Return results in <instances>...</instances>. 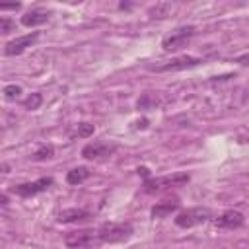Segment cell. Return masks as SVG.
<instances>
[{"label": "cell", "instance_id": "d6986e66", "mask_svg": "<svg viewBox=\"0 0 249 249\" xmlns=\"http://www.w3.org/2000/svg\"><path fill=\"white\" fill-rule=\"evenodd\" d=\"M14 29H16V21L10 19V18L0 16V33H10V31H14Z\"/></svg>", "mask_w": 249, "mask_h": 249}, {"label": "cell", "instance_id": "7a4b0ae2", "mask_svg": "<svg viewBox=\"0 0 249 249\" xmlns=\"http://www.w3.org/2000/svg\"><path fill=\"white\" fill-rule=\"evenodd\" d=\"M191 175L189 173H173V175H163V177H148L144 181V193L146 195H156V193H161V191H167L171 187H179V185H185L189 183Z\"/></svg>", "mask_w": 249, "mask_h": 249}, {"label": "cell", "instance_id": "44dd1931", "mask_svg": "<svg viewBox=\"0 0 249 249\" xmlns=\"http://www.w3.org/2000/svg\"><path fill=\"white\" fill-rule=\"evenodd\" d=\"M8 202H10V196H8V195H4V193H0V208L8 206Z\"/></svg>", "mask_w": 249, "mask_h": 249}, {"label": "cell", "instance_id": "277c9868", "mask_svg": "<svg viewBox=\"0 0 249 249\" xmlns=\"http://www.w3.org/2000/svg\"><path fill=\"white\" fill-rule=\"evenodd\" d=\"M210 218H212V212H210L208 208H202V206L187 208V210H183V212H179V214L175 216V226L187 230V228H195V226H198V224H204V222H208Z\"/></svg>", "mask_w": 249, "mask_h": 249}, {"label": "cell", "instance_id": "ffe728a7", "mask_svg": "<svg viewBox=\"0 0 249 249\" xmlns=\"http://www.w3.org/2000/svg\"><path fill=\"white\" fill-rule=\"evenodd\" d=\"M19 8H21V2H12V4H2V2H0V10H14V12H16V10H19Z\"/></svg>", "mask_w": 249, "mask_h": 249}, {"label": "cell", "instance_id": "8992f818", "mask_svg": "<svg viewBox=\"0 0 249 249\" xmlns=\"http://www.w3.org/2000/svg\"><path fill=\"white\" fill-rule=\"evenodd\" d=\"M202 62V58L198 56H191V54H183V56H177V58H171L163 64H158V66H152L154 72H179V70H187V68H195Z\"/></svg>", "mask_w": 249, "mask_h": 249}, {"label": "cell", "instance_id": "7c38bea8", "mask_svg": "<svg viewBox=\"0 0 249 249\" xmlns=\"http://www.w3.org/2000/svg\"><path fill=\"white\" fill-rule=\"evenodd\" d=\"M47 19H49V14L45 10H41V8H35V10H31V12H27V14L21 16V25H25V27H37V25H43Z\"/></svg>", "mask_w": 249, "mask_h": 249}, {"label": "cell", "instance_id": "30bf717a", "mask_svg": "<svg viewBox=\"0 0 249 249\" xmlns=\"http://www.w3.org/2000/svg\"><path fill=\"white\" fill-rule=\"evenodd\" d=\"M243 224H245V218L239 210H226L214 220V226L220 230H237Z\"/></svg>", "mask_w": 249, "mask_h": 249}, {"label": "cell", "instance_id": "7402d4cb", "mask_svg": "<svg viewBox=\"0 0 249 249\" xmlns=\"http://www.w3.org/2000/svg\"><path fill=\"white\" fill-rule=\"evenodd\" d=\"M136 173H138V175H144L146 179H148V175H150V171H148V167H138V169H136Z\"/></svg>", "mask_w": 249, "mask_h": 249}, {"label": "cell", "instance_id": "e0dca14e", "mask_svg": "<svg viewBox=\"0 0 249 249\" xmlns=\"http://www.w3.org/2000/svg\"><path fill=\"white\" fill-rule=\"evenodd\" d=\"M21 95V88L19 86H16V84H10V86H6L4 88V97L8 99V101H14V99H18Z\"/></svg>", "mask_w": 249, "mask_h": 249}, {"label": "cell", "instance_id": "52a82bcc", "mask_svg": "<svg viewBox=\"0 0 249 249\" xmlns=\"http://www.w3.org/2000/svg\"><path fill=\"white\" fill-rule=\"evenodd\" d=\"M115 152H117L115 142L97 140V142H89L82 148V158H86V160H103V158L113 156Z\"/></svg>", "mask_w": 249, "mask_h": 249}, {"label": "cell", "instance_id": "3957f363", "mask_svg": "<svg viewBox=\"0 0 249 249\" xmlns=\"http://www.w3.org/2000/svg\"><path fill=\"white\" fill-rule=\"evenodd\" d=\"M54 179L53 177H39L35 181H29V183H19V185H14L10 187V193L12 195H18L21 198H31V196H37L45 191H49L53 187Z\"/></svg>", "mask_w": 249, "mask_h": 249}, {"label": "cell", "instance_id": "9c48e42d", "mask_svg": "<svg viewBox=\"0 0 249 249\" xmlns=\"http://www.w3.org/2000/svg\"><path fill=\"white\" fill-rule=\"evenodd\" d=\"M37 39H39V31H31V33L19 35V37H16V39H12V41H8V43L4 45V54H6V56H18V54H21L27 47H31Z\"/></svg>", "mask_w": 249, "mask_h": 249}, {"label": "cell", "instance_id": "9a60e30c", "mask_svg": "<svg viewBox=\"0 0 249 249\" xmlns=\"http://www.w3.org/2000/svg\"><path fill=\"white\" fill-rule=\"evenodd\" d=\"M53 156H54V148H53L51 144H43V146H39V148L33 152L31 160H33V161H47V160H51Z\"/></svg>", "mask_w": 249, "mask_h": 249}, {"label": "cell", "instance_id": "ac0fdd59", "mask_svg": "<svg viewBox=\"0 0 249 249\" xmlns=\"http://www.w3.org/2000/svg\"><path fill=\"white\" fill-rule=\"evenodd\" d=\"M76 134H78L80 138L91 136V134H93V124H89V123H80L78 128H76Z\"/></svg>", "mask_w": 249, "mask_h": 249}, {"label": "cell", "instance_id": "4fadbf2b", "mask_svg": "<svg viewBox=\"0 0 249 249\" xmlns=\"http://www.w3.org/2000/svg\"><path fill=\"white\" fill-rule=\"evenodd\" d=\"M177 208H179V200L177 198H173V200H161V202H156L152 206L150 214H152V218H165L171 212H175Z\"/></svg>", "mask_w": 249, "mask_h": 249}, {"label": "cell", "instance_id": "5b68a950", "mask_svg": "<svg viewBox=\"0 0 249 249\" xmlns=\"http://www.w3.org/2000/svg\"><path fill=\"white\" fill-rule=\"evenodd\" d=\"M193 35H195V25H181L161 39V49L163 51H177V49L185 47Z\"/></svg>", "mask_w": 249, "mask_h": 249}, {"label": "cell", "instance_id": "2e32d148", "mask_svg": "<svg viewBox=\"0 0 249 249\" xmlns=\"http://www.w3.org/2000/svg\"><path fill=\"white\" fill-rule=\"evenodd\" d=\"M43 103V97H41V93H31V95H27L25 99H23V107L25 109H37L39 105Z\"/></svg>", "mask_w": 249, "mask_h": 249}, {"label": "cell", "instance_id": "6da1fadb", "mask_svg": "<svg viewBox=\"0 0 249 249\" xmlns=\"http://www.w3.org/2000/svg\"><path fill=\"white\" fill-rule=\"evenodd\" d=\"M95 233H97L99 243H123L126 239H130L134 230L128 222H105L99 226V230Z\"/></svg>", "mask_w": 249, "mask_h": 249}, {"label": "cell", "instance_id": "ba28073f", "mask_svg": "<svg viewBox=\"0 0 249 249\" xmlns=\"http://www.w3.org/2000/svg\"><path fill=\"white\" fill-rule=\"evenodd\" d=\"M97 241V233L93 230H76V231H68L64 235V243L66 247L70 249H84V247H89Z\"/></svg>", "mask_w": 249, "mask_h": 249}, {"label": "cell", "instance_id": "8fae6325", "mask_svg": "<svg viewBox=\"0 0 249 249\" xmlns=\"http://www.w3.org/2000/svg\"><path fill=\"white\" fill-rule=\"evenodd\" d=\"M91 214L89 210H84V208H66L58 214V222L60 224H72V222H82V220H88Z\"/></svg>", "mask_w": 249, "mask_h": 249}, {"label": "cell", "instance_id": "5bb4252c", "mask_svg": "<svg viewBox=\"0 0 249 249\" xmlns=\"http://www.w3.org/2000/svg\"><path fill=\"white\" fill-rule=\"evenodd\" d=\"M88 177H89V169L84 167V165H80V167H74V169H70V171L66 173V183H68V185H80V183H84Z\"/></svg>", "mask_w": 249, "mask_h": 249}]
</instances>
